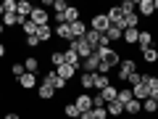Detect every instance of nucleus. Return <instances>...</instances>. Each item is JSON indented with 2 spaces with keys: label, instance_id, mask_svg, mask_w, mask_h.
I'll use <instances>...</instances> for the list:
<instances>
[{
  "label": "nucleus",
  "instance_id": "obj_6",
  "mask_svg": "<svg viewBox=\"0 0 158 119\" xmlns=\"http://www.w3.org/2000/svg\"><path fill=\"white\" fill-rule=\"evenodd\" d=\"M74 106L79 108V114L92 111V95H90V93H77V98H74Z\"/></svg>",
  "mask_w": 158,
  "mask_h": 119
},
{
  "label": "nucleus",
  "instance_id": "obj_24",
  "mask_svg": "<svg viewBox=\"0 0 158 119\" xmlns=\"http://www.w3.org/2000/svg\"><path fill=\"white\" fill-rule=\"evenodd\" d=\"M24 69H27L29 74H37V72H40V58H37V56L24 58Z\"/></svg>",
  "mask_w": 158,
  "mask_h": 119
},
{
  "label": "nucleus",
  "instance_id": "obj_32",
  "mask_svg": "<svg viewBox=\"0 0 158 119\" xmlns=\"http://www.w3.org/2000/svg\"><path fill=\"white\" fill-rule=\"evenodd\" d=\"M142 61L156 64V61H158V48H148V51H142Z\"/></svg>",
  "mask_w": 158,
  "mask_h": 119
},
{
  "label": "nucleus",
  "instance_id": "obj_29",
  "mask_svg": "<svg viewBox=\"0 0 158 119\" xmlns=\"http://www.w3.org/2000/svg\"><path fill=\"white\" fill-rule=\"evenodd\" d=\"M132 98H135V95H132V87H121V90H118V95H116V101L121 103V106H127Z\"/></svg>",
  "mask_w": 158,
  "mask_h": 119
},
{
  "label": "nucleus",
  "instance_id": "obj_50",
  "mask_svg": "<svg viewBox=\"0 0 158 119\" xmlns=\"http://www.w3.org/2000/svg\"><path fill=\"white\" fill-rule=\"evenodd\" d=\"M153 6H156V13H158V0H153Z\"/></svg>",
  "mask_w": 158,
  "mask_h": 119
},
{
  "label": "nucleus",
  "instance_id": "obj_36",
  "mask_svg": "<svg viewBox=\"0 0 158 119\" xmlns=\"http://www.w3.org/2000/svg\"><path fill=\"white\" fill-rule=\"evenodd\" d=\"M118 8H121V13H135L137 11V3H135V0H121V6H118Z\"/></svg>",
  "mask_w": 158,
  "mask_h": 119
},
{
  "label": "nucleus",
  "instance_id": "obj_18",
  "mask_svg": "<svg viewBox=\"0 0 158 119\" xmlns=\"http://www.w3.org/2000/svg\"><path fill=\"white\" fill-rule=\"evenodd\" d=\"M124 29H140V13H124Z\"/></svg>",
  "mask_w": 158,
  "mask_h": 119
},
{
  "label": "nucleus",
  "instance_id": "obj_27",
  "mask_svg": "<svg viewBox=\"0 0 158 119\" xmlns=\"http://www.w3.org/2000/svg\"><path fill=\"white\" fill-rule=\"evenodd\" d=\"M37 40H40V42L53 40V27H50V24H48V27H37Z\"/></svg>",
  "mask_w": 158,
  "mask_h": 119
},
{
  "label": "nucleus",
  "instance_id": "obj_2",
  "mask_svg": "<svg viewBox=\"0 0 158 119\" xmlns=\"http://www.w3.org/2000/svg\"><path fill=\"white\" fill-rule=\"evenodd\" d=\"M40 82H45V85H50V87H53V90H56V93L66 90V85H69L66 79H61V77H58V74H56V69H50V72H45V74H42V79H40Z\"/></svg>",
  "mask_w": 158,
  "mask_h": 119
},
{
  "label": "nucleus",
  "instance_id": "obj_5",
  "mask_svg": "<svg viewBox=\"0 0 158 119\" xmlns=\"http://www.w3.org/2000/svg\"><path fill=\"white\" fill-rule=\"evenodd\" d=\"M90 29H95L98 34H106L108 29H111V21H108L106 13H95V16H92V21H90Z\"/></svg>",
  "mask_w": 158,
  "mask_h": 119
},
{
  "label": "nucleus",
  "instance_id": "obj_23",
  "mask_svg": "<svg viewBox=\"0 0 158 119\" xmlns=\"http://www.w3.org/2000/svg\"><path fill=\"white\" fill-rule=\"evenodd\" d=\"M79 19H82V11L74 8V6H69V11L63 13V21H66V24H74V21H79Z\"/></svg>",
  "mask_w": 158,
  "mask_h": 119
},
{
  "label": "nucleus",
  "instance_id": "obj_33",
  "mask_svg": "<svg viewBox=\"0 0 158 119\" xmlns=\"http://www.w3.org/2000/svg\"><path fill=\"white\" fill-rule=\"evenodd\" d=\"M21 32L27 34V37H34V34H37V24H32V21L27 19V21L21 24Z\"/></svg>",
  "mask_w": 158,
  "mask_h": 119
},
{
  "label": "nucleus",
  "instance_id": "obj_21",
  "mask_svg": "<svg viewBox=\"0 0 158 119\" xmlns=\"http://www.w3.org/2000/svg\"><path fill=\"white\" fill-rule=\"evenodd\" d=\"M121 40H124L127 45H137V40H140V29H124Z\"/></svg>",
  "mask_w": 158,
  "mask_h": 119
},
{
  "label": "nucleus",
  "instance_id": "obj_45",
  "mask_svg": "<svg viewBox=\"0 0 158 119\" xmlns=\"http://www.w3.org/2000/svg\"><path fill=\"white\" fill-rule=\"evenodd\" d=\"M3 119H21V114H16V111H8V114H3Z\"/></svg>",
  "mask_w": 158,
  "mask_h": 119
},
{
  "label": "nucleus",
  "instance_id": "obj_9",
  "mask_svg": "<svg viewBox=\"0 0 158 119\" xmlns=\"http://www.w3.org/2000/svg\"><path fill=\"white\" fill-rule=\"evenodd\" d=\"M98 66H100V56H98V53L92 51V56L82 61V72H90V74H95V72H98Z\"/></svg>",
  "mask_w": 158,
  "mask_h": 119
},
{
  "label": "nucleus",
  "instance_id": "obj_28",
  "mask_svg": "<svg viewBox=\"0 0 158 119\" xmlns=\"http://www.w3.org/2000/svg\"><path fill=\"white\" fill-rule=\"evenodd\" d=\"M100 95H103V101H106V106H108V103H113V101H116V95H118V87H113V85H108L106 90L100 93Z\"/></svg>",
  "mask_w": 158,
  "mask_h": 119
},
{
  "label": "nucleus",
  "instance_id": "obj_7",
  "mask_svg": "<svg viewBox=\"0 0 158 119\" xmlns=\"http://www.w3.org/2000/svg\"><path fill=\"white\" fill-rule=\"evenodd\" d=\"M29 21L37 24V27H48V24H50V13H48L45 8H37V6H34V11H32V16H29Z\"/></svg>",
  "mask_w": 158,
  "mask_h": 119
},
{
  "label": "nucleus",
  "instance_id": "obj_39",
  "mask_svg": "<svg viewBox=\"0 0 158 119\" xmlns=\"http://www.w3.org/2000/svg\"><path fill=\"white\" fill-rule=\"evenodd\" d=\"M53 8H56V13H66L69 11V3H66V0H53Z\"/></svg>",
  "mask_w": 158,
  "mask_h": 119
},
{
  "label": "nucleus",
  "instance_id": "obj_17",
  "mask_svg": "<svg viewBox=\"0 0 158 119\" xmlns=\"http://www.w3.org/2000/svg\"><path fill=\"white\" fill-rule=\"evenodd\" d=\"M63 58H66V64H69V66H74V69L79 72V66H82V58H79L77 53L71 51V48H66V51H63Z\"/></svg>",
  "mask_w": 158,
  "mask_h": 119
},
{
  "label": "nucleus",
  "instance_id": "obj_31",
  "mask_svg": "<svg viewBox=\"0 0 158 119\" xmlns=\"http://www.w3.org/2000/svg\"><path fill=\"white\" fill-rule=\"evenodd\" d=\"M121 34H124V29H121V27H111V29L106 32V37H108V42H118Z\"/></svg>",
  "mask_w": 158,
  "mask_h": 119
},
{
  "label": "nucleus",
  "instance_id": "obj_15",
  "mask_svg": "<svg viewBox=\"0 0 158 119\" xmlns=\"http://www.w3.org/2000/svg\"><path fill=\"white\" fill-rule=\"evenodd\" d=\"M132 95H135L137 98V101H148V98H150V87H148V85H142V82H140V85H135V87H132Z\"/></svg>",
  "mask_w": 158,
  "mask_h": 119
},
{
  "label": "nucleus",
  "instance_id": "obj_26",
  "mask_svg": "<svg viewBox=\"0 0 158 119\" xmlns=\"http://www.w3.org/2000/svg\"><path fill=\"white\" fill-rule=\"evenodd\" d=\"M100 37H103V34H98L95 29H87V34H85V40H87V45H90L92 51H95V48L100 45Z\"/></svg>",
  "mask_w": 158,
  "mask_h": 119
},
{
  "label": "nucleus",
  "instance_id": "obj_11",
  "mask_svg": "<svg viewBox=\"0 0 158 119\" xmlns=\"http://www.w3.org/2000/svg\"><path fill=\"white\" fill-rule=\"evenodd\" d=\"M137 13L140 16H153L156 13V6H153V0H137Z\"/></svg>",
  "mask_w": 158,
  "mask_h": 119
},
{
  "label": "nucleus",
  "instance_id": "obj_4",
  "mask_svg": "<svg viewBox=\"0 0 158 119\" xmlns=\"http://www.w3.org/2000/svg\"><path fill=\"white\" fill-rule=\"evenodd\" d=\"M116 69H118V72H116V77L121 79V82H127V77H129L132 72H137V61H135V58H124V61L118 64Z\"/></svg>",
  "mask_w": 158,
  "mask_h": 119
},
{
  "label": "nucleus",
  "instance_id": "obj_40",
  "mask_svg": "<svg viewBox=\"0 0 158 119\" xmlns=\"http://www.w3.org/2000/svg\"><path fill=\"white\" fill-rule=\"evenodd\" d=\"M11 74H13V77H16V79L21 77V74H27V69H24V64H19V61H16V64H13V66H11Z\"/></svg>",
  "mask_w": 158,
  "mask_h": 119
},
{
  "label": "nucleus",
  "instance_id": "obj_30",
  "mask_svg": "<svg viewBox=\"0 0 158 119\" xmlns=\"http://www.w3.org/2000/svg\"><path fill=\"white\" fill-rule=\"evenodd\" d=\"M106 111H108V117H121V114H124V106H121L118 101H113V103L106 106Z\"/></svg>",
  "mask_w": 158,
  "mask_h": 119
},
{
  "label": "nucleus",
  "instance_id": "obj_13",
  "mask_svg": "<svg viewBox=\"0 0 158 119\" xmlns=\"http://www.w3.org/2000/svg\"><path fill=\"white\" fill-rule=\"evenodd\" d=\"M32 11H34V6L29 3V0H19V3H16V13L21 19H29V16H32Z\"/></svg>",
  "mask_w": 158,
  "mask_h": 119
},
{
  "label": "nucleus",
  "instance_id": "obj_16",
  "mask_svg": "<svg viewBox=\"0 0 158 119\" xmlns=\"http://www.w3.org/2000/svg\"><path fill=\"white\" fill-rule=\"evenodd\" d=\"M53 95H56V90H53L50 85H45V82H40V85H37V98H40V101H50Z\"/></svg>",
  "mask_w": 158,
  "mask_h": 119
},
{
  "label": "nucleus",
  "instance_id": "obj_37",
  "mask_svg": "<svg viewBox=\"0 0 158 119\" xmlns=\"http://www.w3.org/2000/svg\"><path fill=\"white\" fill-rule=\"evenodd\" d=\"M142 111H148V114H158V103L153 101V98H148V101H142Z\"/></svg>",
  "mask_w": 158,
  "mask_h": 119
},
{
  "label": "nucleus",
  "instance_id": "obj_44",
  "mask_svg": "<svg viewBox=\"0 0 158 119\" xmlns=\"http://www.w3.org/2000/svg\"><path fill=\"white\" fill-rule=\"evenodd\" d=\"M27 45H29V48H37V45H40V40H37V34H34V37H27Z\"/></svg>",
  "mask_w": 158,
  "mask_h": 119
},
{
  "label": "nucleus",
  "instance_id": "obj_1",
  "mask_svg": "<svg viewBox=\"0 0 158 119\" xmlns=\"http://www.w3.org/2000/svg\"><path fill=\"white\" fill-rule=\"evenodd\" d=\"M95 53L100 56V64H106V66H111V69H116L118 64H121V56H118L113 48H95Z\"/></svg>",
  "mask_w": 158,
  "mask_h": 119
},
{
  "label": "nucleus",
  "instance_id": "obj_25",
  "mask_svg": "<svg viewBox=\"0 0 158 119\" xmlns=\"http://www.w3.org/2000/svg\"><path fill=\"white\" fill-rule=\"evenodd\" d=\"M140 111H142V103L137 101V98H132V101L124 106V114H129V117H137Z\"/></svg>",
  "mask_w": 158,
  "mask_h": 119
},
{
  "label": "nucleus",
  "instance_id": "obj_20",
  "mask_svg": "<svg viewBox=\"0 0 158 119\" xmlns=\"http://www.w3.org/2000/svg\"><path fill=\"white\" fill-rule=\"evenodd\" d=\"M56 74H58L61 79H66V82H69V79H74L77 69H74V66H69V64H63V66H58V69H56Z\"/></svg>",
  "mask_w": 158,
  "mask_h": 119
},
{
  "label": "nucleus",
  "instance_id": "obj_19",
  "mask_svg": "<svg viewBox=\"0 0 158 119\" xmlns=\"http://www.w3.org/2000/svg\"><path fill=\"white\" fill-rule=\"evenodd\" d=\"M79 85H82V90H92L95 87V74H90V72H82V77H79Z\"/></svg>",
  "mask_w": 158,
  "mask_h": 119
},
{
  "label": "nucleus",
  "instance_id": "obj_42",
  "mask_svg": "<svg viewBox=\"0 0 158 119\" xmlns=\"http://www.w3.org/2000/svg\"><path fill=\"white\" fill-rule=\"evenodd\" d=\"M127 82H129L132 87H135V85H140V82H142V74H140V72H132L129 77H127Z\"/></svg>",
  "mask_w": 158,
  "mask_h": 119
},
{
  "label": "nucleus",
  "instance_id": "obj_22",
  "mask_svg": "<svg viewBox=\"0 0 158 119\" xmlns=\"http://www.w3.org/2000/svg\"><path fill=\"white\" fill-rule=\"evenodd\" d=\"M108 85H111V77H108V74H98V72H95V90L103 93Z\"/></svg>",
  "mask_w": 158,
  "mask_h": 119
},
{
  "label": "nucleus",
  "instance_id": "obj_8",
  "mask_svg": "<svg viewBox=\"0 0 158 119\" xmlns=\"http://www.w3.org/2000/svg\"><path fill=\"white\" fill-rule=\"evenodd\" d=\"M106 16H108V21H111V27H121V29H124V13H121L118 6H111L106 11Z\"/></svg>",
  "mask_w": 158,
  "mask_h": 119
},
{
  "label": "nucleus",
  "instance_id": "obj_41",
  "mask_svg": "<svg viewBox=\"0 0 158 119\" xmlns=\"http://www.w3.org/2000/svg\"><path fill=\"white\" fill-rule=\"evenodd\" d=\"M90 117L92 119H108V111H106V106H103V108H92Z\"/></svg>",
  "mask_w": 158,
  "mask_h": 119
},
{
  "label": "nucleus",
  "instance_id": "obj_47",
  "mask_svg": "<svg viewBox=\"0 0 158 119\" xmlns=\"http://www.w3.org/2000/svg\"><path fill=\"white\" fill-rule=\"evenodd\" d=\"M150 98H153V101L158 103V87H156V90H150Z\"/></svg>",
  "mask_w": 158,
  "mask_h": 119
},
{
  "label": "nucleus",
  "instance_id": "obj_49",
  "mask_svg": "<svg viewBox=\"0 0 158 119\" xmlns=\"http://www.w3.org/2000/svg\"><path fill=\"white\" fill-rule=\"evenodd\" d=\"M3 13H6V11H3V3H0V19H3Z\"/></svg>",
  "mask_w": 158,
  "mask_h": 119
},
{
  "label": "nucleus",
  "instance_id": "obj_10",
  "mask_svg": "<svg viewBox=\"0 0 158 119\" xmlns=\"http://www.w3.org/2000/svg\"><path fill=\"white\" fill-rule=\"evenodd\" d=\"M53 37H58V40H69V42H71V27H69V24H56V27H53Z\"/></svg>",
  "mask_w": 158,
  "mask_h": 119
},
{
  "label": "nucleus",
  "instance_id": "obj_43",
  "mask_svg": "<svg viewBox=\"0 0 158 119\" xmlns=\"http://www.w3.org/2000/svg\"><path fill=\"white\" fill-rule=\"evenodd\" d=\"M3 11L6 13H16V0H3Z\"/></svg>",
  "mask_w": 158,
  "mask_h": 119
},
{
  "label": "nucleus",
  "instance_id": "obj_48",
  "mask_svg": "<svg viewBox=\"0 0 158 119\" xmlns=\"http://www.w3.org/2000/svg\"><path fill=\"white\" fill-rule=\"evenodd\" d=\"M3 32H6V27H3V21H0V37H3Z\"/></svg>",
  "mask_w": 158,
  "mask_h": 119
},
{
  "label": "nucleus",
  "instance_id": "obj_38",
  "mask_svg": "<svg viewBox=\"0 0 158 119\" xmlns=\"http://www.w3.org/2000/svg\"><path fill=\"white\" fill-rule=\"evenodd\" d=\"M63 114H66V119H79V108L74 106V103H66V108H63Z\"/></svg>",
  "mask_w": 158,
  "mask_h": 119
},
{
  "label": "nucleus",
  "instance_id": "obj_3",
  "mask_svg": "<svg viewBox=\"0 0 158 119\" xmlns=\"http://www.w3.org/2000/svg\"><path fill=\"white\" fill-rule=\"evenodd\" d=\"M69 48H71V51L77 53V56L82 58V61L92 56V48L87 45V40H85V37H82V40H71V42H69Z\"/></svg>",
  "mask_w": 158,
  "mask_h": 119
},
{
  "label": "nucleus",
  "instance_id": "obj_34",
  "mask_svg": "<svg viewBox=\"0 0 158 119\" xmlns=\"http://www.w3.org/2000/svg\"><path fill=\"white\" fill-rule=\"evenodd\" d=\"M50 61H53V66H63V64H66V58H63V51H53L50 53Z\"/></svg>",
  "mask_w": 158,
  "mask_h": 119
},
{
  "label": "nucleus",
  "instance_id": "obj_46",
  "mask_svg": "<svg viewBox=\"0 0 158 119\" xmlns=\"http://www.w3.org/2000/svg\"><path fill=\"white\" fill-rule=\"evenodd\" d=\"M6 53H8V48H6V42H0V58L6 56Z\"/></svg>",
  "mask_w": 158,
  "mask_h": 119
},
{
  "label": "nucleus",
  "instance_id": "obj_12",
  "mask_svg": "<svg viewBox=\"0 0 158 119\" xmlns=\"http://www.w3.org/2000/svg\"><path fill=\"white\" fill-rule=\"evenodd\" d=\"M37 85V74H21V77H19V87H21V90H32V87Z\"/></svg>",
  "mask_w": 158,
  "mask_h": 119
},
{
  "label": "nucleus",
  "instance_id": "obj_35",
  "mask_svg": "<svg viewBox=\"0 0 158 119\" xmlns=\"http://www.w3.org/2000/svg\"><path fill=\"white\" fill-rule=\"evenodd\" d=\"M142 85H148L150 90H156L158 87V77L156 74H142Z\"/></svg>",
  "mask_w": 158,
  "mask_h": 119
},
{
  "label": "nucleus",
  "instance_id": "obj_14",
  "mask_svg": "<svg viewBox=\"0 0 158 119\" xmlns=\"http://www.w3.org/2000/svg\"><path fill=\"white\" fill-rule=\"evenodd\" d=\"M137 45H140V51H148V48H153V32H148V29H140V40H137Z\"/></svg>",
  "mask_w": 158,
  "mask_h": 119
}]
</instances>
